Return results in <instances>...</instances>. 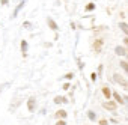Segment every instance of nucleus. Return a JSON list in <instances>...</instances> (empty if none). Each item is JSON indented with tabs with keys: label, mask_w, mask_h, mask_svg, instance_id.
<instances>
[{
	"label": "nucleus",
	"mask_w": 128,
	"mask_h": 125,
	"mask_svg": "<svg viewBox=\"0 0 128 125\" xmlns=\"http://www.w3.org/2000/svg\"><path fill=\"white\" fill-rule=\"evenodd\" d=\"M113 82H114V83H118V84H120L122 88L128 89V80H126L124 76H120V74L114 72V74H113Z\"/></svg>",
	"instance_id": "nucleus-1"
},
{
	"label": "nucleus",
	"mask_w": 128,
	"mask_h": 125,
	"mask_svg": "<svg viewBox=\"0 0 128 125\" xmlns=\"http://www.w3.org/2000/svg\"><path fill=\"white\" fill-rule=\"evenodd\" d=\"M2 5H8V0H2Z\"/></svg>",
	"instance_id": "nucleus-25"
},
{
	"label": "nucleus",
	"mask_w": 128,
	"mask_h": 125,
	"mask_svg": "<svg viewBox=\"0 0 128 125\" xmlns=\"http://www.w3.org/2000/svg\"><path fill=\"white\" fill-rule=\"evenodd\" d=\"M122 98H124V101H125V102H128V95H125V96H122Z\"/></svg>",
	"instance_id": "nucleus-24"
},
{
	"label": "nucleus",
	"mask_w": 128,
	"mask_h": 125,
	"mask_svg": "<svg viewBox=\"0 0 128 125\" xmlns=\"http://www.w3.org/2000/svg\"><path fill=\"white\" fill-rule=\"evenodd\" d=\"M102 68H104V66H102V65H100V66H98V72H100V74H101V72H102Z\"/></svg>",
	"instance_id": "nucleus-22"
},
{
	"label": "nucleus",
	"mask_w": 128,
	"mask_h": 125,
	"mask_svg": "<svg viewBox=\"0 0 128 125\" xmlns=\"http://www.w3.org/2000/svg\"><path fill=\"white\" fill-rule=\"evenodd\" d=\"M95 8H96V6H95V3H92V2H90V3H88V5H86L84 11H86V12H92V11H95Z\"/></svg>",
	"instance_id": "nucleus-13"
},
{
	"label": "nucleus",
	"mask_w": 128,
	"mask_h": 125,
	"mask_svg": "<svg viewBox=\"0 0 128 125\" xmlns=\"http://www.w3.org/2000/svg\"><path fill=\"white\" fill-rule=\"evenodd\" d=\"M88 118H89L90 120H94V122H95V119H96V114H95V112L89 110V112H88Z\"/></svg>",
	"instance_id": "nucleus-16"
},
{
	"label": "nucleus",
	"mask_w": 128,
	"mask_h": 125,
	"mask_svg": "<svg viewBox=\"0 0 128 125\" xmlns=\"http://www.w3.org/2000/svg\"><path fill=\"white\" fill-rule=\"evenodd\" d=\"M119 65H120V66L124 68V71L128 74V62H126V60H120V62H119Z\"/></svg>",
	"instance_id": "nucleus-15"
},
{
	"label": "nucleus",
	"mask_w": 128,
	"mask_h": 125,
	"mask_svg": "<svg viewBox=\"0 0 128 125\" xmlns=\"http://www.w3.org/2000/svg\"><path fill=\"white\" fill-rule=\"evenodd\" d=\"M24 3H26V2H24V0H23V2H20V3H18V6L15 8V11H14V14H12V17H14V18H15V17L18 15V12H20V11L23 9V6H24Z\"/></svg>",
	"instance_id": "nucleus-10"
},
{
	"label": "nucleus",
	"mask_w": 128,
	"mask_h": 125,
	"mask_svg": "<svg viewBox=\"0 0 128 125\" xmlns=\"http://www.w3.org/2000/svg\"><path fill=\"white\" fill-rule=\"evenodd\" d=\"M66 116H68L66 110H57V112H56V118H57V119H65Z\"/></svg>",
	"instance_id": "nucleus-8"
},
{
	"label": "nucleus",
	"mask_w": 128,
	"mask_h": 125,
	"mask_svg": "<svg viewBox=\"0 0 128 125\" xmlns=\"http://www.w3.org/2000/svg\"><path fill=\"white\" fill-rule=\"evenodd\" d=\"M125 57H126V62H128V50L125 51Z\"/></svg>",
	"instance_id": "nucleus-26"
},
{
	"label": "nucleus",
	"mask_w": 128,
	"mask_h": 125,
	"mask_svg": "<svg viewBox=\"0 0 128 125\" xmlns=\"http://www.w3.org/2000/svg\"><path fill=\"white\" fill-rule=\"evenodd\" d=\"M21 51H23V56H27V41H21Z\"/></svg>",
	"instance_id": "nucleus-14"
},
{
	"label": "nucleus",
	"mask_w": 128,
	"mask_h": 125,
	"mask_svg": "<svg viewBox=\"0 0 128 125\" xmlns=\"http://www.w3.org/2000/svg\"><path fill=\"white\" fill-rule=\"evenodd\" d=\"M57 125H66V122L63 119H60V120H57Z\"/></svg>",
	"instance_id": "nucleus-21"
},
{
	"label": "nucleus",
	"mask_w": 128,
	"mask_h": 125,
	"mask_svg": "<svg viewBox=\"0 0 128 125\" xmlns=\"http://www.w3.org/2000/svg\"><path fill=\"white\" fill-rule=\"evenodd\" d=\"M35 107H36V98H35V96H30L29 101H27V108H29V112L33 113V112H35Z\"/></svg>",
	"instance_id": "nucleus-3"
},
{
	"label": "nucleus",
	"mask_w": 128,
	"mask_h": 125,
	"mask_svg": "<svg viewBox=\"0 0 128 125\" xmlns=\"http://www.w3.org/2000/svg\"><path fill=\"white\" fill-rule=\"evenodd\" d=\"M90 78H92V82H96V78H98V74H96V72H92V74H90Z\"/></svg>",
	"instance_id": "nucleus-17"
},
{
	"label": "nucleus",
	"mask_w": 128,
	"mask_h": 125,
	"mask_svg": "<svg viewBox=\"0 0 128 125\" xmlns=\"http://www.w3.org/2000/svg\"><path fill=\"white\" fill-rule=\"evenodd\" d=\"M102 44H104L102 39H95V42H94V50H95V53H100V51H101Z\"/></svg>",
	"instance_id": "nucleus-4"
},
{
	"label": "nucleus",
	"mask_w": 128,
	"mask_h": 125,
	"mask_svg": "<svg viewBox=\"0 0 128 125\" xmlns=\"http://www.w3.org/2000/svg\"><path fill=\"white\" fill-rule=\"evenodd\" d=\"M68 104V98L65 96H54V104Z\"/></svg>",
	"instance_id": "nucleus-7"
},
{
	"label": "nucleus",
	"mask_w": 128,
	"mask_h": 125,
	"mask_svg": "<svg viewBox=\"0 0 128 125\" xmlns=\"http://www.w3.org/2000/svg\"><path fill=\"white\" fill-rule=\"evenodd\" d=\"M125 51H126V48H125V47H120V45L114 47V53H116L118 56H125Z\"/></svg>",
	"instance_id": "nucleus-6"
},
{
	"label": "nucleus",
	"mask_w": 128,
	"mask_h": 125,
	"mask_svg": "<svg viewBox=\"0 0 128 125\" xmlns=\"http://www.w3.org/2000/svg\"><path fill=\"white\" fill-rule=\"evenodd\" d=\"M0 92H2V88H0Z\"/></svg>",
	"instance_id": "nucleus-27"
},
{
	"label": "nucleus",
	"mask_w": 128,
	"mask_h": 125,
	"mask_svg": "<svg viewBox=\"0 0 128 125\" xmlns=\"http://www.w3.org/2000/svg\"><path fill=\"white\" fill-rule=\"evenodd\" d=\"M70 86H71L70 83H65V84H63V90H68V89H70Z\"/></svg>",
	"instance_id": "nucleus-20"
},
{
	"label": "nucleus",
	"mask_w": 128,
	"mask_h": 125,
	"mask_svg": "<svg viewBox=\"0 0 128 125\" xmlns=\"http://www.w3.org/2000/svg\"><path fill=\"white\" fill-rule=\"evenodd\" d=\"M124 44H125V45H126V47H128V36H126V38H125V39H124Z\"/></svg>",
	"instance_id": "nucleus-23"
},
{
	"label": "nucleus",
	"mask_w": 128,
	"mask_h": 125,
	"mask_svg": "<svg viewBox=\"0 0 128 125\" xmlns=\"http://www.w3.org/2000/svg\"><path fill=\"white\" fill-rule=\"evenodd\" d=\"M119 29H120L126 36H128V24H126L125 21H120V23H119Z\"/></svg>",
	"instance_id": "nucleus-11"
},
{
	"label": "nucleus",
	"mask_w": 128,
	"mask_h": 125,
	"mask_svg": "<svg viewBox=\"0 0 128 125\" xmlns=\"http://www.w3.org/2000/svg\"><path fill=\"white\" fill-rule=\"evenodd\" d=\"M112 95L114 96V101L118 102V104H125V101H124V98L118 94V92H112Z\"/></svg>",
	"instance_id": "nucleus-9"
},
{
	"label": "nucleus",
	"mask_w": 128,
	"mask_h": 125,
	"mask_svg": "<svg viewBox=\"0 0 128 125\" xmlns=\"http://www.w3.org/2000/svg\"><path fill=\"white\" fill-rule=\"evenodd\" d=\"M101 92H102V95H104L106 98H110V96H112V90H110L107 86H104V88L101 89Z\"/></svg>",
	"instance_id": "nucleus-12"
},
{
	"label": "nucleus",
	"mask_w": 128,
	"mask_h": 125,
	"mask_svg": "<svg viewBox=\"0 0 128 125\" xmlns=\"http://www.w3.org/2000/svg\"><path fill=\"white\" fill-rule=\"evenodd\" d=\"M72 77H74V74H72V72H68V74H65V78H68V80H71Z\"/></svg>",
	"instance_id": "nucleus-18"
},
{
	"label": "nucleus",
	"mask_w": 128,
	"mask_h": 125,
	"mask_svg": "<svg viewBox=\"0 0 128 125\" xmlns=\"http://www.w3.org/2000/svg\"><path fill=\"white\" fill-rule=\"evenodd\" d=\"M102 107H104L106 110H108V112H114V110L118 108V102H116V101H106V102L102 104Z\"/></svg>",
	"instance_id": "nucleus-2"
},
{
	"label": "nucleus",
	"mask_w": 128,
	"mask_h": 125,
	"mask_svg": "<svg viewBox=\"0 0 128 125\" xmlns=\"http://www.w3.org/2000/svg\"><path fill=\"white\" fill-rule=\"evenodd\" d=\"M100 125H108V120L107 119H101L100 120Z\"/></svg>",
	"instance_id": "nucleus-19"
},
{
	"label": "nucleus",
	"mask_w": 128,
	"mask_h": 125,
	"mask_svg": "<svg viewBox=\"0 0 128 125\" xmlns=\"http://www.w3.org/2000/svg\"><path fill=\"white\" fill-rule=\"evenodd\" d=\"M47 24H48V27H50L51 30H54V32L59 30V26L56 24V21H54L53 18H47Z\"/></svg>",
	"instance_id": "nucleus-5"
}]
</instances>
